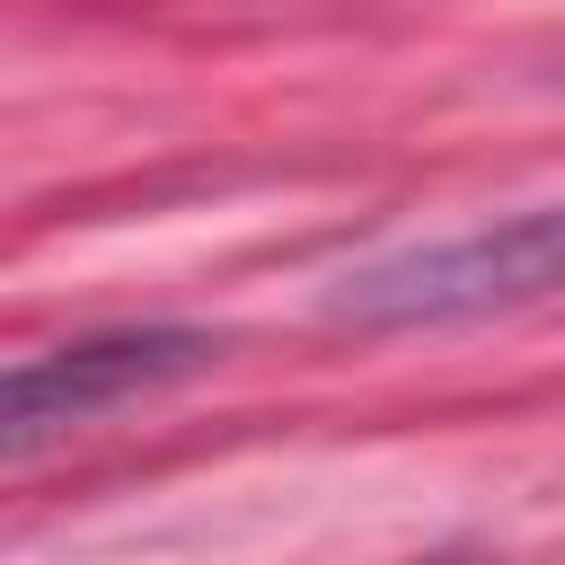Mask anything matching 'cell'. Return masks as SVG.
<instances>
[{
  "label": "cell",
  "instance_id": "cell-2",
  "mask_svg": "<svg viewBox=\"0 0 565 565\" xmlns=\"http://www.w3.org/2000/svg\"><path fill=\"white\" fill-rule=\"evenodd\" d=\"M203 362H212V335H194V327H124V335H88V344H62V353H26L0 380V450L26 459L53 433H79V424L115 415L124 397L185 380Z\"/></svg>",
  "mask_w": 565,
  "mask_h": 565
},
{
  "label": "cell",
  "instance_id": "cell-1",
  "mask_svg": "<svg viewBox=\"0 0 565 565\" xmlns=\"http://www.w3.org/2000/svg\"><path fill=\"white\" fill-rule=\"evenodd\" d=\"M539 300H565V203L380 256L335 291V318H353V327H450V318H494V309H539Z\"/></svg>",
  "mask_w": 565,
  "mask_h": 565
}]
</instances>
